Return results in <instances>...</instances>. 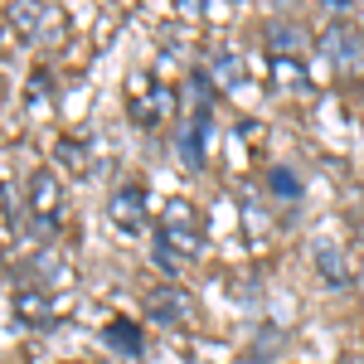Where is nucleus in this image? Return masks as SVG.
Here are the masks:
<instances>
[{"label":"nucleus","instance_id":"11","mask_svg":"<svg viewBox=\"0 0 364 364\" xmlns=\"http://www.w3.org/2000/svg\"><path fill=\"white\" fill-rule=\"evenodd\" d=\"M166 107H170V87H156L151 97H132V122L146 132V127H156L166 117Z\"/></svg>","mask_w":364,"mask_h":364},{"label":"nucleus","instance_id":"15","mask_svg":"<svg viewBox=\"0 0 364 364\" xmlns=\"http://www.w3.org/2000/svg\"><path fill=\"white\" fill-rule=\"evenodd\" d=\"M272 83H282V87L291 83V87H296V83H306V73H301L296 58H272Z\"/></svg>","mask_w":364,"mask_h":364},{"label":"nucleus","instance_id":"12","mask_svg":"<svg viewBox=\"0 0 364 364\" xmlns=\"http://www.w3.org/2000/svg\"><path fill=\"white\" fill-rule=\"evenodd\" d=\"M204 136H209V117L195 112V122H190V127L180 132V156H185V161H190L195 170L204 166Z\"/></svg>","mask_w":364,"mask_h":364},{"label":"nucleus","instance_id":"2","mask_svg":"<svg viewBox=\"0 0 364 364\" xmlns=\"http://www.w3.org/2000/svg\"><path fill=\"white\" fill-rule=\"evenodd\" d=\"M25 204H29V219L44 228V233H54L58 219H63V180H58V170L39 166L29 175L25 185Z\"/></svg>","mask_w":364,"mask_h":364},{"label":"nucleus","instance_id":"6","mask_svg":"<svg viewBox=\"0 0 364 364\" xmlns=\"http://www.w3.org/2000/svg\"><path fill=\"white\" fill-rule=\"evenodd\" d=\"M102 340H107V350L122 355V360H141V355H146V340H141L136 321H127V316H112V321L102 326Z\"/></svg>","mask_w":364,"mask_h":364},{"label":"nucleus","instance_id":"8","mask_svg":"<svg viewBox=\"0 0 364 364\" xmlns=\"http://www.w3.org/2000/svg\"><path fill=\"white\" fill-rule=\"evenodd\" d=\"M311 257H316V277L331 282V287H345L350 282V267H345V252L336 243H326V238H316L311 243Z\"/></svg>","mask_w":364,"mask_h":364},{"label":"nucleus","instance_id":"3","mask_svg":"<svg viewBox=\"0 0 364 364\" xmlns=\"http://www.w3.org/2000/svg\"><path fill=\"white\" fill-rule=\"evenodd\" d=\"M54 311L58 301L49 296V287H20L15 296H10V316L20 321V326H29V331H44V326H54Z\"/></svg>","mask_w":364,"mask_h":364},{"label":"nucleus","instance_id":"10","mask_svg":"<svg viewBox=\"0 0 364 364\" xmlns=\"http://www.w3.org/2000/svg\"><path fill=\"white\" fill-rule=\"evenodd\" d=\"M267 49H272V58H296L301 49H306V29L301 25H267Z\"/></svg>","mask_w":364,"mask_h":364},{"label":"nucleus","instance_id":"4","mask_svg":"<svg viewBox=\"0 0 364 364\" xmlns=\"http://www.w3.org/2000/svg\"><path fill=\"white\" fill-rule=\"evenodd\" d=\"M146 209H151V195H146V185H136V180L112 190V199H107V214H112V224L122 233H136L146 224Z\"/></svg>","mask_w":364,"mask_h":364},{"label":"nucleus","instance_id":"14","mask_svg":"<svg viewBox=\"0 0 364 364\" xmlns=\"http://www.w3.org/2000/svg\"><path fill=\"white\" fill-rule=\"evenodd\" d=\"M267 185H272V195H277V199H301V175L287 170V166H272Z\"/></svg>","mask_w":364,"mask_h":364},{"label":"nucleus","instance_id":"1","mask_svg":"<svg viewBox=\"0 0 364 364\" xmlns=\"http://www.w3.org/2000/svg\"><path fill=\"white\" fill-rule=\"evenodd\" d=\"M151 248H156L161 272H170V277H175V272H185L199 252H204V228H199V214H195V204H190V199H170L166 224L156 228Z\"/></svg>","mask_w":364,"mask_h":364},{"label":"nucleus","instance_id":"16","mask_svg":"<svg viewBox=\"0 0 364 364\" xmlns=\"http://www.w3.org/2000/svg\"><path fill=\"white\" fill-rule=\"evenodd\" d=\"M321 5H331V10H345V5H350V0H321Z\"/></svg>","mask_w":364,"mask_h":364},{"label":"nucleus","instance_id":"5","mask_svg":"<svg viewBox=\"0 0 364 364\" xmlns=\"http://www.w3.org/2000/svg\"><path fill=\"white\" fill-rule=\"evenodd\" d=\"M146 316L161 321V326H190L195 306H190L185 291H175V287H156V291L146 296Z\"/></svg>","mask_w":364,"mask_h":364},{"label":"nucleus","instance_id":"9","mask_svg":"<svg viewBox=\"0 0 364 364\" xmlns=\"http://www.w3.org/2000/svg\"><path fill=\"white\" fill-rule=\"evenodd\" d=\"M321 49H326V58H336V63H350V58H360V34H355V25H331L326 29V39H321Z\"/></svg>","mask_w":364,"mask_h":364},{"label":"nucleus","instance_id":"7","mask_svg":"<svg viewBox=\"0 0 364 364\" xmlns=\"http://www.w3.org/2000/svg\"><path fill=\"white\" fill-rule=\"evenodd\" d=\"M5 25H10V34H20V39H34L44 29V0H10L5 5Z\"/></svg>","mask_w":364,"mask_h":364},{"label":"nucleus","instance_id":"13","mask_svg":"<svg viewBox=\"0 0 364 364\" xmlns=\"http://www.w3.org/2000/svg\"><path fill=\"white\" fill-rule=\"evenodd\" d=\"M58 161L68 175H87V146L78 136H58Z\"/></svg>","mask_w":364,"mask_h":364},{"label":"nucleus","instance_id":"17","mask_svg":"<svg viewBox=\"0 0 364 364\" xmlns=\"http://www.w3.org/2000/svg\"><path fill=\"white\" fill-rule=\"evenodd\" d=\"M180 5H195V0H180Z\"/></svg>","mask_w":364,"mask_h":364}]
</instances>
